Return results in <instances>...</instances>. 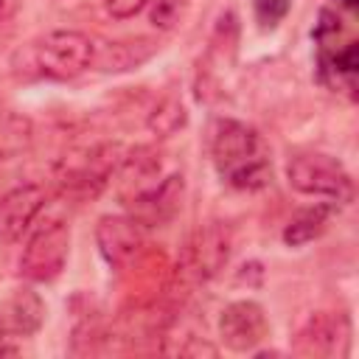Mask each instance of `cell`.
<instances>
[{
	"label": "cell",
	"instance_id": "cell-1",
	"mask_svg": "<svg viewBox=\"0 0 359 359\" xmlns=\"http://www.w3.org/2000/svg\"><path fill=\"white\" fill-rule=\"evenodd\" d=\"M210 157L222 182L238 191H258L272 177L269 154L261 135L236 118H219L213 123Z\"/></svg>",
	"mask_w": 359,
	"mask_h": 359
},
{
	"label": "cell",
	"instance_id": "cell-2",
	"mask_svg": "<svg viewBox=\"0 0 359 359\" xmlns=\"http://www.w3.org/2000/svg\"><path fill=\"white\" fill-rule=\"evenodd\" d=\"M286 180L297 194L325 199L331 205H348L353 199V177L351 171L331 154L303 151L289 157Z\"/></svg>",
	"mask_w": 359,
	"mask_h": 359
},
{
	"label": "cell",
	"instance_id": "cell-3",
	"mask_svg": "<svg viewBox=\"0 0 359 359\" xmlns=\"http://www.w3.org/2000/svg\"><path fill=\"white\" fill-rule=\"evenodd\" d=\"M95 42L81 31H50L31 45V65L36 76L50 81H70L93 67Z\"/></svg>",
	"mask_w": 359,
	"mask_h": 359
},
{
	"label": "cell",
	"instance_id": "cell-4",
	"mask_svg": "<svg viewBox=\"0 0 359 359\" xmlns=\"http://www.w3.org/2000/svg\"><path fill=\"white\" fill-rule=\"evenodd\" d=\"M70 255V227L65 222L42 224L20 255V275L31 283H48L62 275Z\"/></svg>",
	"mask_w": 359,
	"mask_h": 359
},
{
	"label": "cell",
	"instance_id": "cell-5",
	"mask_svg": "<svg viewBox=\"0 0 359 359\" xmlns=\"http://www.w3.org/2000/svg\"><path fill=\"white\" fill-rule=\"evenodd\" d=\"M123 151L118 143H101L93 146L87 151H81L79 157H67L62 163L59 171V182L67 194L76 196H95L112 177V171L118 168Z\"/></svg>",
	"mask_w": 359,
	"mask_h": 359
},
{
	"label": "cell",
	"instance_id": "cell-6",
	"mask_svg": "<svg viewBox=\"0 0 359 359\" xmlns=\"http://www.w3.org/2000/svg\"><path fill=\"white\" fill-rule=\"evenodd\" d=\"M269 337V320L261 303L255 300H233L224 306L219 317V339L227 351L250 353Z\"/></svg>",
	"mask_w": 359,
	"mask_h": 359
},
{
	"label": "cell",
	"instance_id": "cell-7",
	"mask_svg": "<svg viewBox=\"0 0 359 359\" xmlns=\"http://www.w3.org/2000/svg\"><path fill=\"white\" fill-rule=\"evenodd\" d=\"M182 194H185V180L182 174H168L165 180L146 185L143 191L129 196V216H135L143 227H163L168 224L180 208H182Z\"/></svg>",
	"mask_w": 359,
	"mask_h": 359
},
{
	"label": "cell",
	"instance_id": "cell-8",
	"mask_svg": "<svg viewBox=\"0 0 359 359\" xmlns=\"http://www.w3.org/2000/svg\"><path fill=\"white\" fill-rule=\"evenodd\" d=\"M95 241L107 264L123 266L140 252L146 241V227L135 216H101L95 224Z\"/></svg>",
	"mask_w": 359,
	"mask_h": 359
},
{
	"label": "cell",
	"instance_id": "cell-9",
	"mask_svg": "<svg viewBox=\"0 0 359 359\" xmlns=\"http://www.w3.org/2000/svg\"><path fill=\"white\" fill-rule=\"evenodd\" d=\"M348 337H351V323L345 314H334V311H317L309 317V323L297 331V342L294 351L306 353V356H331V353H342L348 348Z\"/></svg>",
	"mask_w": 359,
	"mask_h": 359
},
{
	"label": "cell",
	"instance_id": "cell-10",
	"mask_svg": "<svg viewBox=\"0 0 359 359\" xmlns=\"http://www.w3.org/2000/svg\"><path fill=\"white\" fill-rule=\"evenodd\" d=\"M42 208H45V191L34 182L6 191L0 196V241L11 244L22 238V233L34 224Z\"/></svg>",
	"mask_w": 359,
	"mask_h": 359
},
{
	"label": "cell",
	"instance_id": "cell-11",
	"mask_svg": "<svg viewBox=\"0 0 359 359\" xmlns=\"http://www.w3.org/2000/svg\"><path fill=\"white\" fill-rule=\"evenodd\" d=\"M45 323V300L31 286L14 289L0 303V334L6 339L14 337H31Z\"/></svg>",
	"mask_w": 359,
	"mask_h": 359
},
{
	"label": "cell",
	"instance_id": "cell-12",
	"mask_svg": "<svg viewBox=\"0 0 359 359\" xmlns=\"http://www.w3.org/2000/svg\"><path fill=\"white\" fill-rule=\"evenodd\" d=\"M227 255H230V236L222 224L213 222L191 236L188 250H185V269L194 278L205 280L213 272H219L222 264H227Z\"/></svg>",
	"mask_w": 359,
	"mask_h": 359
},
{
	"label": "cell",
	"instance_id": "cell-13",
	"mask_svg": "<svg viewBox=\"0 0 359 359\" xmlns=\"http://www.w3.org/2000/svg\"><path fill=\"white\" fill-rule=\"evenodd\" d=\"M157 50V45L151 39H123V42H109V45H95V59L93 67L104 70V73H121V70H132L137 65H143L146 59H151V53Z\"/></svg>",
	"mask_w": 359,
	"mask_h": 359
},
{
	"label": "cell",
	"instance_id": "cell-14",
	"mask_svg": "<svg viewBox=\"0 0 359 359\" xmlns=\"http://www.w3.org/2000/svg\"><path fill=\"white\" fill-rule=\"evenodd\" d=\"M334 210H337V205H331V202H317V205H311V208L297 210V213L289 219V224L283 227V241H286L289 247H303V244L320 238V236L325 233V227H328Z\"/></svg>",
	"mask_w": 359,
	"mask_h": 359
},
{
	"label": "cell",
	"instance_id": "cell-15",
	"mask_svg": "<svg viewBox=\"0 0 359 359\" xmlns=\"http://www.w3.org/2000/svg\"><path fill=\"white\" fill-rule=\"evenodd\" d=\"M34 140V123L14 107L0 104V160L20 157Z\"/></svg>",
	"mask_w": 359,
	"mask_h": 359
},
{
	"label": "cell",
	"instance_id": "cell-16",
	"mask_svg": "<svg viewBox=\"0 0 359 359\" xmlns=\"http://www.w3.org/2000/svg\"><path fill=\"white\" fill-rule=\"evenodd\" d=\"M185 121H188V112H185V107H182L180 101H174V98H163V101L149 112V129H151L154 135H160V137H168V135L180 132V129L185 126Z\"/></svg>",
	"mask_w": 359,
	"mask_h": 359
},
{
	"label": "cell",
	"instance_id": "cell-17",
	"mask_svg": "<svg viewBox=\"0 0 359 359\" xmlns=\"http://www.w3.org/2000/svg\"><path fill=\"white\" fill-rule=\"evenodd\" d=\"M292 8V0H255L252 3V14H255V22L266 31V28H278L286 14Z\"/></svg>",
	"mask_w": 359,
	"mask_h": 359
},
{
	"label": "cell",
	"instance_id": "cell-18",
	"mask_svg": "<svg viewBox=\"0 0 359 359\" xmlns=\"http://www.w3.org/2000/svg\"><path fill=\"white\" fill-rule=\"evenodd\" d=\"M151 22L157 28H171L180 17V0H151Z\"/></svg>",
	"mask_w": 359,
	"mask_h": 359
},
{
	"label": "cell",
	"instance_id": "cell-19",
	"mask_svg": "<svg viewBox=\"0 0 359 359\" xmlns=\"http://www.w3.org/2000/svg\"><path fill=\"white\" fill-rule=\"evenodd\" d=\"M151 0H104V8L109 17L115 20H132L135 14H140Z\"/></svg>",
	"mask_w": 359,
	"mask_h": 359
},
{
	"label": "cell",
	"instance_id": "cell-20",
	"mask_svg": "<svg viewBox=\"0 0 359 359\" xmlns=\"http://www.w3.org/2000/svg\"><path fill=\"white\" fill-rule=\"evenodd\" d=\"M17 8H20V0H0V22L11 20L17 14Z\"/></svg>",
	"mask_w": 359,
	"mask_h": 359
},
{
	"label": "cell",
	"instance_id": "cell-21",
	"mask_svg": "<svg viewBox=\"0 0 359 359\" xmlns=\"http://www.w3.org/2000/svg\"><path fill=\"white\" fill-rule=\"evenodd\" d=\"M334 3H337L342 11H348V14H353V11H356V0H334Z\"/></svg>",
	"mask_w": 359,
	"mask_h": 359
}]
</instances>
